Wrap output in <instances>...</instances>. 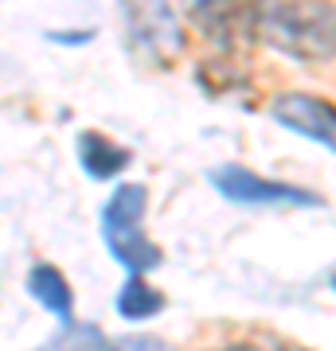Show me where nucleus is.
I'll return each instance as SVG.
<instances>
[{
    "mask_svg": "<svg viewBox=\"0 0 336 351\" xmlns=\"http://www.w3.org/2000/svg\"><path fill=\"white\" fill-rule=\"evenodd\" d=\"M250 24L266 47L298 63L336 59V0H258Z\"/></svg>",
    "mask_w": 336,
    "mask_h": 351,
    "instance_id": "1",
    "label": "nucleus"
},
{
    "mask_svg": "<svg viewBox=\"0 0 336 351\" xmlns=\"http://www.w3.org/2000/svg\"><path fill=\"white\" fill-rule=\"evenodd\" d=\"M145 184H117L113 195L102 203V242L129 277H145L161 265V246L145 230Z\"/></svg>",
    "mask_w": 336,
    "mask_h": 351,
    "instance_id": "2",
    "label": "nucleus"
},
{
    "mask_svg": "<svg viewBox=\"0 0 336 351\" xmlns=\"http://www.w3.org/2000/svg\"><path fill=\"white\" fill-rule=\"evenodd\" d=\"M122 27L129 47L153 63H168L184 51V24L168 0H122Z\"/></svg>",
    "mask_w": 336,
    "mask_h": 351,
    "instance_id": "3",
    "label": "nucleus"
},
{
    "mask_svg": "<svg viewBox=\"0 0 336 351\" xmlns=\"http://www.w3.org/2000/svg\"><path fill=\"white\" fill-rule=\"evenodd\" d=\"M212 188L231 199L235 207H321V195L298 184H282V180H266V176L223 164L212 172Z\"/></svg>",
    "mask_w": 336,
    "mask_h": 351,
    "instance_id": "4",
    "label": "nucleus"
},
{
    "mask_svg": "<svg viewBox=\"0 0 336 351\" xmlns=\"http://www.w3.org/2000/svg\"><path fill=\"white\" fill-rule=\"evenodd\" d=\"M270 117L278 125L293 129L298 137H309L317 145L336 152V106L313 94H278L270 101Z\"/></svg>",
    "mask_w": 336,
    "mask_h": 351,
    "instance_id": "5",
    "label": "nucleus"
},
{
    "mask_svg": "<svg viewBox=\"0 0 336 351\" xmlns=\"http://www.w3.org/2000/svg\"><path fill=\"white\" fill-rule=\"evenodd\" d=\"M78 164H82V172L90 176V180H117V176L133 164V152L122 149L113 137H106V133H94V129H87V133H78Z\"/></svg>",
    "mask_w": 336,
    "mask_h": 351,
    "instance_id": "6",
    "label": "nucleus"
},
{
    "mask_svg": "<svg viewBox=\"0 0 336 351\" xmlns=\"http://www.w3.org/2000/svg\"><path fill=\"white\" fill-rule=\"evenodd\" d=\"M27 293H32L51 316H59V320H67V316L75 313V293H71V281L63 277L59 265H51V262L32 265V274H27Z\"/></svg>",
    "mask_w": 336,
    "mask_h": 351,
    "instance_id": "7",
    "label": "nucleus"
},
{
    "mask_svg": "<svg viewBox=\"0 0 336 351\" xmlns=\"http://www.w3.org/2000/svg\"><path fill=\"white\" fill-rule=\"evenodd\" d=\"M71 351H172L164 339L157 336H102L94 328H71L67 336L59 339Z\"/></svg>",
    "mask_w": 336,
    "mask_h": 351,
    "instance_id": "8",
    "label": "nucleus"
},
{
    "mask_svg": "<svg viewBox=\"0 0 336 351\" xmlns=\"http://www.w3.org/2000/svg\"><path fill=\"white\" fill-rule=\"evenodd\" d=\"M164 304H168V297L157 285H149L145 277H129L122 285V293H117V313L125 320H133V324H145L153 316H161Z\"/></svg>",
    "mask_w": 336,
    "mask_h": 351,
    "instance_id": "9",
    "label": "nucleus"
},
{
    "mask_svg": "<svg viewBox=\"0 0 336 351\" xmlns=\"http://www.w3.org/2000/svg\"><path fill=\"white\" fill-rule=\"evenodd\" d=\"M51 39L71 47V43H90V39H94V32H51Z\"/></svg>",
    "mask_w": 336,
    "mask_h": 351,
    "instance_id": "10",
    "label": "nucleus"
},
{
    "mask_svg": "<svg viewBox=\"0 0 336 351\" xmlns=\"http://www.w3.org/2000/svg\"><path fill=\"white\" fill-rule=\"evenodd\" d=\"M227 351H254V348H243V343H235V348H227Z\"/></svg>",
    "mask_w": 336,
    "mask_h": 351,
    "instance_id": "11",
    "label": "nucleus"
},
{
    "mask_svg": "<svg viewBox=\"0 0 336 351\" xmlns=\"http://www.w3.org/2000/svg\"><path fill=\"white\" fill-rule=\"evenodd\" d=\"M333 289H336V277H333Z\"/></svg>",
    "mask_w": 336,
    "mask_h": 351,
    "instance_id": "12",
    "label": "nucleus"
}]
</instances>
